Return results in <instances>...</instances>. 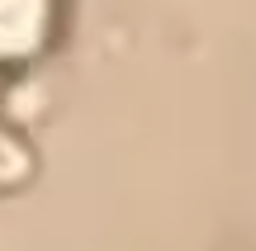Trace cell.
<instances>
[{
  "instance_id": "cell-1",
  "label": "cell",
  "mask_w": 256,
  "mask_h": 251,
  "mask_svg": "<svg viewBox=\"0 0 256 251\" xmlns=\"http://www.w3.org/2000/svg\"><path fill=\"white\" fill-rule=\"evenodd\" d=\"M57 28V0H0V71L34 62Z\"/></svg>"
}]
</instances>
